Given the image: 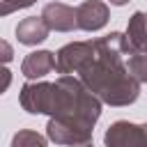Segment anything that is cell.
<instances>
[{
    "label": "cell",
    "instance_id": "cell-10",
    "mask_svg": "<svg viewBox=\"0 0 147 147\" xmlns=\"http://www.w3.org/2000/svg\"><path fill=\"white\" fill-rule=\"evenodd\" d=\"M124 34L131 53H147V11H133Z\"/></svg>",
    "mask_w": 147,
    "mask_h": 147
},
{
    "label": "cell",
    "instance_id": "cell-1",
    "mask_svg": "<svg viewBox=\"0 0 147 147\" xmlns=\"http://www.w3.org/2000/svg\"><path fill=\"white\" fill-rule=\"evenodd\" d=\"M131 46L124 32H110L94 39V55L83 64L78 78L106 106H131L140 96V83L129 74L126 57Z\"/></svg>",
    "mask_w": 147,
    "mask_h": 147
},
{
    "label": "cell",
    "instance_id": "cell-3",
    "mask_svg": "<svg viewBox=\"0 0 147 147\" xmlns=\"http://www.w3.org/2000/svg\"><path fill=\"white\" fill-rule=\"evenodd\" d=\"M103 147H147V122H113L103 133Z\"/></svg>",
    "mask_w": 147,
    "mask_h": 147
},
{
    "label": "cell",
    "instance_id": "cell-2",
    "mask_svg": "<svg viewBox=\"0 0 147 147\" xmlns=\"http://www.w3.org/2000/svg\"><path fill=\"white\" fill-rule=\"evenodd\" d=\"M18 103L30 115H48L94 129L101 117V99L92 94L78 76L64 74L53 83L28 80L18 92Z\"/></svg>",
    "mask_w": 147,
    "mask_h": 147
},
{
    "label": "cell",
    "instance_id": "cell-9",
    "mask_svg": "<svg viewBox=\"0 0 147 147\" xmlns=\"http://www.w3.org/2000/svg\"><path fill=\"white\" fill-rule=\"evenodd\" d=\"M14 32H16L18 44H23V46H37V44H41V41L48 39L51 28L44 23L41 16H25L23 21H18V25H16Z\"/></svg>",
    "mask_w": 147,
    "mask_h": 147
},
{
    "label": "cell",
    "instance_id": "cell-18",
    "mask_svg": "<svg viewBox=\"0 0 147 147\" xmlns=\"http://www.w3.org/2000/svg\"><path fill=\"white\" fill-rule=\"evenodd\" d=\"M74 147H94V145H92V140H90V142H83V145H74Z\"/></svg>",
    "mask_w": 147,
    "mask_h": 147
},
{
    "label": "cell",
    "instance_id": "cell-14",
    "mask_svg": "<svg viewBox=\"0 0 147 147\" xmlns=\"http://www.w3.org/2000/svg\"><path fill=\"white\" fill-rule=\"evenodd\" d=\"M9 85H11V71L5 64H0V94H5L9 90Z\"/></svg>",
    "mask_w": 147,
    "mask_h": 147
},
{
    "label": "cell",
    "instance_id": "cell-8",
    "mask_svg": "<svg viewBox=\"0 0 147 147\" xmlns=\"http://www.w3.org/2000/svg\"><path fill=\"white\" fill-rule=\"evenodd\" d=\"M55 69V53L53 51H32L21 62V74L28 80H39Z\"/></svg>",
    "mask_w": 147,
    "mask_h": 147
},
{
    "label": "cell",
    "instance_id": "cell-4",
    "mask_svg": "<svg viewBox=\"0 0 147 147\" xmlns=\"http://www.w3.org/2000/svg\"><path fill=\"white\" fill-rule=\"evenodd\" d=\"M94 129L69 122V119H57V117H48L46 124V138L55 145H64V147H74V145H83L92 140Z\"/></svg>",
    "mask_w": 147,
    "mask_h": 147
},
{
    "label": "cell",
    "instance_id": "cell-13",
    "mask_svg": "<svg viewBox=\"0 0 147 147\" xmlns=\"http://www.w3.org/2000/svg\"><path fill=\"white\" fill-rule=\"evenodd\" d=\"M11 60H14V48H11V44L5 41V39H0V64H9Z\"/></svg>",
    "mask_w": 147,
    "mask_h": 147
},
{
    "label": "cell",
    "instance_id": "cell-16",
    "mask_svg": "<svg viewBox=\"0 0 147 147\" xmlns=\"http://www.w3.org/2000/svg\"><path fill=\"white\" fill-rule=\"evenodd\" d=\"M11 11H14V9H11V7H9L5 0H0V18H2V16H9Z\"/></svg>",
    "mask_w": 147,
    "mask_h": 147
},
{
    "label": "cell",
    "instance_id": "cell-11",
    "mask_svg": "<svg viewBox=\"0 0 147 147\" xmlns=\"http://www.w3.org/2000/svg\"><path fill=\"white\" fill-rule=\"evenodd\" d=\"M9 147H48V140L41 133L32 131V129H21V131H16L11 136Z\"/></svg>",
    "mask_w": 147,
    "mask_h": 147
},
{
    "label": "cell",
    "instance_id": "cell-6",
    "mask_svg": "<svg viewBox=\"0 0 147 147\" xmlns=\"http://www.w3.org/2000/svg\"><path fill=\"white\" fill-rule=\"evenodd\" d=\"M110 18V7L103 0H85L76 7V28L85 32H96L106 28Z\"/></svg>",
    "mask_w": 147,
    "mask_h": 147
},
{
    "label": "cell",
    "instance_id": "cell-15",
    "mask_svg": "<svg viewBox=\"0 0 147 147\" xmlns=\"http://www.w3.org/2000/svg\"><path fill=\"white\" fill-rule=\"evenodd\" d=\"M14 11H18V9H28V7H32L37 0H5Z\"/></svg>",
    "mask_w": 147,
    "mask_h": 147
},
{
    "label": "cell",
    "instance_id": "cell-5",
    "mask_svg": "<svg viewBox=\"0 0 147 147\" xmlns=\"http://www.w3.org/2000/svg\"><path fill=\"white\" fill-rule=\"evenodd\" d=\"M94 55V39L90 41H71L64 44L57 53H55V71L60 76L64 74H78L83 69V64Z\"/></svg>",
    "mask_w": 147,
    "mask_h": 147
},
{
    "label": "cell",
    "instance_id": "cell-12",
    "mask_svg": "<svg viewBox=\"0 0 147 147\" xmlns=\"http://www.w3.org/2000/svg\"><path fill=\"white\" fill-rule=\"evenodd\" d=\"M126 69L140 85L147 83V53H131L126 57Z\"/></svg>",
    "mask_w": 147,
    "mask_h": 147
},
{
    "label": "cell",
    "instance_id": "cell-7",
    "mask_svg": "<svg viewBox=\"0 0 147 147\" xmlns=\"http://www.w3.org/2000/svg\"><path fill=\"white\" fill-rule=\"evenodd\" d=\"M39 16L55 32H71V30H76V7L67 5V2L51 0V2L44 5Z\"/></svg>",
    "mask_w": 147,
    "mask_h": 147
},
{
    "label": "cell",
    "instance_id": "cell-17",
    "mask_svg": "<svg viewBox=\"0 0 147 147\" xmlns=\"http://www.w3.org/2000/svg\"><path fill=\"white\" fill-rule=\"evenodd\" d=\"M129 0H110V5H115V7H122V5H126Z\"/></svg>",
    "mask_w": 147,
    "mask_h": 147
}]
</instances>
